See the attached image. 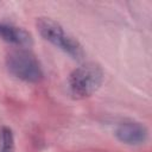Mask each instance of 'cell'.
<instances>
[{
	"label": "cell",
	"instance_id": "obj_1",
	"mask_svg": "<svg viewBox=\"0 0 152 152\" xmlns=\"http://www.w3.org/2000/svg\"><path fill=\"white\" fill-rule=\"evenodd\" d=\"M36 27L44 40L51 43L53 46L76 61L83 59V46L76 38L69 34L59 23L48 17H40L36 21Z\"/></svg>",
	"mask_w": 152,
	"mask_h": 152
},
{
	"label": "cell",
	"instance_id": "obj_2",
	"mask_svg": "<svg viewBox=\"0 0 152 152\" xmlns=\"http://www.w3.org/2000/svg\"><path fill=\"white\" fill-rule=\"evenodd\" d=\"M104 74L95 62L84 63L74 69L68 77L70 95L76 100H82L94 95L103 83Z\"/></svg>",
	"mask_w": 152,
	"mask_h": 152
},
{
	"label": "cell",
	"instance_id": "obj_3",
	"mask_svg": "<svg viewBox=\"0 0 152 152\" xmlns=\"http://www.w3.org/2000/svg\"><path fill=\"white\" fill-rule=\"evenodd\" d=\"M5 62L8 72L23 82L38 83L44 77V71L38 58L28 50L17 49L8 52Z\"/></svg>",
	"mask_w": 152,
	"mask_h": 152
},
{
	"label": "cell",
	"instance_id": "obj_4",
	"mask_svg": "<svg viewBox=\"0 0 152 152\" xmlns=\"http://www.w3.org/2000/svg\"><path fill=\"white\" fill-rule=\"evenodd\" d=\"M114 134L120 142L129 146H138L147 140L148 129L144 124L139 121L125 120L118 124Z\"/></svg>",
	"mask_w": 152,
	"mask_h": 152
},
{
	"label": "cell",
	"instance_id": "obj_5",
	"mask_svg": "<svg viewBox=\"0 0 152 152\" xmlns=\"http://www.w3.org/2000/svg\"><path fill=\"white\" fill-rule=\"evenodd\" d=\"M0 39L18 49L30 48L33 44V38L28 31L8 23H0Z\"/></svg>",
	"mask_w": 152,
	"mask_h": 152
},
{
	"label": "cell",
	"instance_id": "obj_6",
	"mask_svg": "<svg viewBox=\"0 0 152 152\" xmlns=\"http://www.w3.org/2000/svg\"><path fill=\"white\" fill-rule=\"evenodd\" d=\"M15 141L12 128L8 126L0 127V152H14Z\"/></svg>",
	"mask_w": 152,
	"mask_h": 152
}]
</instances>
